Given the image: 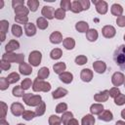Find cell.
Masks as SVG:
<instances>
[{
  "label": "cell",
  "mask_w": 125,
  "mask_h": 125,
  "mask_svg": "<svg viewBox=\"0 0 125 125\" xmlns=\"http://www.w3.org/2000/svg\"><path fill=\"white\" fill-rule=\"evenodd\" d=\"M0 125H9V123H8V122H6L4 119H2V120H1V123H0Z\"/></svg>",
  "instance_id": "cell-56"
},
{
  "label": "cell",
  "mask_w": 125,
  "mask_h": 125,
  "mask_svg": "<svg viewBox=\"0 0 125 125\" xmlns=\"http://www.w3.org/2000/svg\"><path fill=\"white\" fill-rule=\"evenodd\" d=\"M23 59H24V56L21 55V54L15 55V54H9V53L8 54H5L3 56V58H2V60L7 61L8 62H20V63L23 62H22Z\"/></svg>",
  "instance_id": "cell-4"
},
{
  "label": "cell",
  "mask_w": 125,
  "mask_h": 125,
  "mask_svg": "<svg viewBox=\"0 0 125 125\" xmlns=\"http://www.w3.org/2000/svg\"><path fill=\"white\" fill-rule=\"evenodd\" d=\"M60 80L64 83H70L72 81V74L70 72H62L60 74Z\"/></svg>",
  "instance_id": "cell-22"
},
{
  "label": "cell",
  "mask_w": 125,
  "mask_h": 125,
  "mask_svg": "<svg viewBox=\"0 0 125 125\" xmlns=\"http://www.w3.org/2000/svg\"><path fill=\"white\" fill-rule=\"evenodd\" d=\"M124 40H125V35H124Z\"/></svg>",
  "instance_id": "cell-61"
},
{
  "label": "cell",
  "mask_w": 125,
  "mask_h": 125,
  "mask_svg": "<svg viewBox=\"0 0 125 125\" xmlns=\"http://www.w3.org/2000/svg\"><path fill=\"white\" fill-rule=\"evenodd\" d=\"M19 79H20V75H19L18 73H16V72L11 73V74L8 76V78H7V80H8L9 83H15V82L19 81Z\"/></svg>",
  "instance_id": "cell-41"
},
{
  "label": "cell",
  "mask_w": 125,
  "mask_h": 125,
  "mask_svg": "<svg viewBox=\"0 0 125 125\" xmlns=\"http://www.w3.org/2000/svg\"><path fill=\"white\" fill-rule=\"evenodd\" d=\"M62 51H61L60 49H58V48L54 49V50L51 52V54H50V56H51V58H52L53 60H58V59H60V58L62 57Z\"/></svg>",
  "instance_id": "cell-37"
},
{
  "label": "cell",
  "mask_w": 125,
  "mask_h": 125,
  "mask_svg": "<svg viewBox=\"0 0 125 125\" xmlns=\"http://www.w3.org/2000/svg\"><path fill=\"white\" fill-rule=\"evenodd\" d=\"M124 75L120 72H115L113 75H112V83L114 86H119L121 84L124 83Z\"/></svg>",
  "instance_id": "cell-8"
},
{
  "label": "cell",
  "mask_w": 125,
  "mask_h": 125,
  "mask_svg": "<svg viewBox=\"0 0 125 125\" xmlns=\"http://www.w3.org/2000/svg\"><path fill=\"white\" fill-rule=\"evenodd\" d=\"M23 101L27 105H38L41 103V97L40 96H35L32 94H24L23 96Z\"/></svg>",
  "instance_id": "cell-2"
},
{
  "label": "cell",
  "mask_w": 125,
  "mask_h": 125,
  "mask_svg": "<svg viewBox=\"0 0 125 125\" xmlns=\"http://www.w3.org/2000/svg\"><path fill=\"white\" fill-rule=\"evenodd\" d=\"M36 115L35 112H32L30 110H24L23 113H22V118L25 119V120H31L34 118V116Z\"/></svg>",
  "instance_id": "cell-38"
},
{
  "label": "cell",
  "mask_w": 125,
  "mask_h": 125,
  "mask_svg": "<svg viewBox=\"0 0 125 125\" xmlns=\"http://www.w3.org/2000/svg\"><path fill=\"white\" fill-rule=\"evenodd\" d=\"M41 57H42V55H41L40 52H38V51L31 52L30 55H29V58H28L29 63L33 66H37L41 62Z\"/></svg>",
  "instance_id": "cell-5"
},
{
  "label": "cell",
  "mask_w": 125,
  "mask_h": 125,
  "mask_svg": "<svg viewBox=\"0 0 125 125\" xmlns=\"http://www.w3.org/2000/svg\"><path fill=\"white\" fill-rule=\"evenodd\" d=\"M15 13L17 16H26L28 14V10L23 6H20L18 8L15 9Z\"/></svg>",
  "instance_id": "cell-29"
},
{
  "label": "cell",
  "mask_w": 125,
  "mask_h": 125,
  "mask_svg": "<svg viewBox=\"0 0 125 125\" xmlns=\"http://www.w3.org/2000/svg\"><path fill=\"white\" fill-rule=\"evenodd\" d=\"M72 117H73V114H72L71 112H64V113L62 114V124L67 125L68 121L71 120Z\"/></svg>",
  "instance_id": "cell-35"
},
{
  "label": "cell",
  "mask_w": 125,
  "mask_h": 125,
  "mask_svg": "<svg viewBox=\"0 0 125 125\" xmlns=\"http://www.w3.org/2000/svg\"><path fill=\"white\" fill-rule=\"evenodd\" d=\"M54 16H55V18L58 19V20H63L64 17H65V11L62 10V8L57 9V10L55 11V15H54Z\"/></svg>",
  "instance_id": "cell-36"
},
{
  "label": "cell",
  "mask_w": 125,
  "mask_h": 125,
  "mask_svg": "<svg viewBox=\"0 0 125 125\" xmlns=\"http://www.w3.org/2000/svg\"><path fill=\"white\" fill-rule=\"evenodd\" d=\"M75 62L79 65H82L84 64L85 62H87V58L85 56H78L76 59H75Z\"/></svg>",
  "instance_id": "cell-47"
},
{
  "label": "cell",
  "mask_w": 125,
  "mask_h": 125,
  "mask_svg": "<svg viewBox=\"0 0 125 125\" xmlns=\"http://www.w3.org/2000/svg\"><path fill=\"white\" fill-rule=\"evenodd\" d=\"M53 68H54V71L56 73L62 74L63 72V70L65 69V64H64V62H58L53 66Z\"/></svg>",
  "instance_id": "cell-27"
},
{
  "label": "cell",
  "mask_w": 125,
  "mask_h": 125,
  "mask_svg": "<svg viewBox=\"0 0 125 125\" xmlns=\"http://www.w3.org/2000/svg\"><path fill=\"white\" fill-rule=\"evenodd\" d=\"M108 95H109V92L107 90H104V91L95 95L94 98H95V100L97 102H105L107 100V98H108Z\"/></svg>",
  "instance_id": "cell-16"
},
{
  "label": "cell",
  "mask_w": 125,
  "mask_h": 125,
  "mask_svg": "<svg viewBox=\"0 0 125 125\" xmlns=\"http://www.w3.org/2000/svg\"><path fill=\"white\" fill-rule=\"evenodd\" d=\"M51 89V85L48 82H44L41 79H36L33 83V91L37 92V91H44V92H48Z\"/></svg>",
  "instance_id": "cell-3"
},
{
  "label": "cell",
  "mask_w": 125,
  "mask_h": 125,
  "mask_svg": "<svg viewBox=\"0 0 125 125\" xmlns=\"http://www.w3.org/2000/svg\"><path fill=\"white\" fill-rule=\"evenodd\" d=\"M8 26H9V22L7 21H0V27H1V32H2V39H1V41L5 40V32L8 30Z\"/></svg>",
  "instance_id": "cell-26"
},
{
  "label": "cell",
  "mask_w": 125,
  "mask_h": 125,
  "mask_svg": "<svg viewBox=\"0 0 125 125\" xmlns=\"http://www.w3.org/2000/svg\"><path fill=\"white\" fill-rule=\"evenodd\" d=\"M93 66H94V69L98 72V73H104L105 68H106V65L104 62H101V61H97L93 63Z\"/></svg>",
  "instance_id": "cell-11"
},
{
  "label": "cell",
  "mask_w": 125,
  "mask_h": 125,
  "mask_svg": "<svg viewBox=\"0 0 125 125\" xmlns=\"http://www.w3.org/2000/svg\"><path fill=\"white\" fill-rule=\"evenodd\" d=\"M3 5H4V2L1 0V1H0V8H2V7H3Z\"/></svg>",
  "instance_id": "cell-59"
},
{
  "label": "cell",
  "mask_w": 125,
  "mask_h": 125,
  "mask_svg": "<svg viewBox=\"0 0 125 125\" xmlns=\"http://www.w3.org/2000/svg\"><path fill=\"white\" fill-rule=\"evenodd\" d=\"M70 10L73 13H80L81 11H83V8H82L79 1H73V2H71V9Z\"/></svg>",
  "instance_id": "cell-25"
},
{
  "label": "cell",
  "mask_w": 125,
  "mask_h": 125,
  "mask_svg": "<svg viewBox=\"0 0 125 125\" xmlns=\"http://www.w3.org/2000/svg\"><path fill=\"white\" fill-rule=\"evenodd\" d=\"M90 110H91V112L93 114H101V112L104 111V106H103V104H95L91 105Z\"/></svg>",
  "instance_id": "cell-23"
},
{
  "label": "cell",
  "mask_w": 125,
  "mask_h": 125,
  "mask_svg": "<svg viewBox=\"0 0 125 125\" xmlns=\"http://www.w3.org/2000/svg\"><path fill=\"white\" fill-rule=\"evenodd\" d=\"M74 45H75V42H74V40L72 39V38H65L64 40H63V46L67 49V50H70V49H73V47H74Z\"/></svg>",
  "instance_id": "cell-32"
},
{
  "label": "cell",
  "mask_w": 125,
  "mask_h": 125,
  "mask_svg": "<svg viewBox=\"0 0 125 125\" xmlns=\"http://www.w3.org/2000/svg\"><path fill=\"white\" fill-rule=\"evenodd\" d=\"M15 21L18 22V23H24V25L27 23V21H28V18L26 16H16L15 18Z\"/></svg>",
  "instance_id": "cell-44"
},
{
  "label": "cell",
  "mask_w": 125,
  "mask_h": 125,
  "mask_svg": "<svg viewBox=\"0 0 125 125\" xmlns=\"http://www.w3.org/2000/svg\"><path fill=\"white\" fill-rule=\"evenodd\" d=\"M103 35L106 38H111L115 35V28L111 25H105L103 28Z\"/></svg>",
  "instance_id": "cell-10"
},
{
  "label": "cell",
  "mask_w": 125,
  "mask_h": 125,
  "mask_svg": "<svg viewBox=\"0 0 125 125\" xmlns=\"http://www.w3.org/2000/svg\"><path fill=\"white\" fill-rule=\"evenodd\" d=\"M67 125H78V121L72 118L71 120H69V121H68V123H67Z\"/></svg>",
  "instance_id": "cell-55"
},
{
  "label": "cell",
  "mask_w": 125,
  "mask_h": 125,
  "mask_svg": "<svg viewBox=\"0 0 125 125\" xmlns=\"http://www.w3.org/2000/svg\"><path fill=\"white\" fill-rule=\"evenodd\" d=\"M93 3L96 5V9H97V12L99 14L104 15V14H105L107 12V4H106V2L100 0V1H93Z\"/></svg>",
  "instance_id": "cell-6"
},
{
  "label": "cell",
  "mask_w": 125,
  "mask_h": 125,
  "mask_svg": "<svg viewBox=\"0 0 125 125\" xmlns=\"http://www.w3.org/2000/svg\"><path fill=\"white\" fill-rule=\"evenodd\" d=\"M42 15L45 17V18H47V19H49V20H52L55 16V10H54V8L53 7H49V6H44L43 7V9H42Z\"/></svg>",
  "instance_id": "cell-9"
},
{
  "label": "cell",
  "mask_w": 125,
  "mask_h": 125,
  "mask_svg": "<svg viewBox=\"0 0 125 125\" xmlns=\"http://www.w3.org/2000/svg\"><path fill=\"white\" fill-rule=\"evenodd\" d=\"M49 75V69L47 67H42L39 71H38V79H45L47 78Z\"/></svg>",
  "instance_id": "cell-33"
},
{
  "label": "cell",
  "mask_w": 125,
  "mask_h": 125,
  "mask_svg": "<svg viewBox=\"0 0 125 125\" xmlns=\"http://www.w3.org/2000/svg\"><path fill=\"white\" fill-rule=\"evenodd\" d=\"M62 122V119L59 118L57 115H51L50 119H49V123L50 125H60Z\"/></svg>",
  "instance_id": "cell-40"
},
{
  "label": "cell",
  "mask_w": 125,
  "mask_h": 125,
  "mask_svg": "<svg viewBox=\"0 0 125 125\" xmlns=\"http://www.w3.org/2000/svg\"><path fill=\"white\" fill-rule=\"evenodd\" d=\"M36 22H37V26H38L40 29H45V28L48 27V21H47L44 18H42V17L38 18L37 21H36Z\"/></svg>",
  "instance_id": "cell-30"
},
{
  "label": "cell",
  "mask_w": 125,
  "mask_h": 125,
  "mask_svg": "<svg viewBox=\"0 0 125 125\" xmlns=\"http://www.w3.org/2000/svg\"><path fill=\"white\" fill-rule=\"evenodd\" d=\"M119 94H120V91H119V89H118L117 87H114V88L110 89V91H109V96L112 97V98H114V99H115Z\"/></svg>",
  "instance_id": "cell-49"
},
{
  "label": "cell",
  "mask_w": 125,
  "mask_h": 125,
  "mask_svg": "<svg viewBox=\"0 0 125 125\" xmlns=\"http://www.w3.org/2000/svg\"><path fill=\"white\" fill-rule=\"evenodd\" d=\"M99 118L101 120H103V121H106L107 122V121H111L113 116H112V113L109 110H104L103 113L99 114Z\"/></svg>",
  "instance_id": "cell-17"
},
{
  "label": "cell",
  "mask_w": 125,
  "mask_h": 125,
  "mask_svg": "<svg viewBox=\"0 0 125 125\" xmlns=\"http://www.w3.org/2000/svg\"><path fill=\"white\" fill-rule=\"evenodd\" d=\"M67 94V90L62 88H58L56 91L53 92V98L54 99H60L62 97H64Z\"/></svg>",
  "instance_id": "cell-20"
},
{
  "label": "cell",
  "mask_w": 125,
  "mask_h": 125,
  "mask_svg": "<svg viewBox=\"0 0 125 125\" xmlns=\"http://www.w3.org/2000/svg\"><path fill=\"white\" fill-rule=\"evenodd\" d=\"M95 123V118L88 114V115H85L82 119V125H93Z\"/></svg>",
  "instance_id": "cell-28"
},
{
  "label": "cell",
  "mask_w": 125,
  "mask_h": 125,
  "mask_svg": "<svg viewBox=\"0 0 125 125\" xmlns=\"http://www.w3.org/2000/svg\"><path fill=\"white\" fill-rule=\"evenodd\" d=\"M79 2H80V4H81L83 10H88V9H89V7H90V2H89L88 0H79Z\"/></svg>",
  "instance_id": "cell-52"
},
{
  "label": "cell",
  "mask_w": 125,
  "mask_h": 125,
  "mask_svg": "<svg viewBox=\"0 0 125 125\" xmlns=\"http://www.w3.org/2000/svg\"><path fill=\"white\" fill-rule=\"evenodd\" d=\"M121 116H122V117L125 119V108H124V109L121 111Z\"/></svg>",
  "instance_id": "cell-58"
},
{
  "label": "cell",
  "mask_w": 125,
  "mask_h": 125,
  "mask_svg": "<svg viewBox=\"0 0 125 125\" xmlns=\"http://www.w3.org/2000/svg\"><path fill=\"white\" fill-rule=\"evenodd\" d=\"M66 108H67L66 104H64V103H61V104H59L57 105V107H56V111H57L58 113H62L63 111L66 110Z\"/></svg>",
  "instance_id": "cell-46"
},
{
  "label": "cell",
  "mask_w": 125,
  "mask_h": 125,
  "mask_svg": "<svg viewBox=\"0 0 125 125\" xmlns=\"http://www.w3.org/2000/svg\"><path fill=\"white\" fill-rule=\"evenodd\" d=\"M27 5H28V8L32 11V12H35L39 6V1L37 0H28L27 1Z\"/></svg>",
  "instance_id": "cell-34"
},
{
  "label": "cell",
  "mask_w": 125,
  "mask_h": 125,
  "mask_svg": "<svg viewBox=\"0 0 125 125\" xmlns=\"http://www.w3.org/2000/svg\"><path fill=\"white\" fill-rule=\"evenodd\" d=\"M44 112H45V104L43 102H41L39 104V105L36 107L35 113H36V115H42Z\"/></svg>",
  "instance_id": "cell-45"
},
{
  "label": "cell",
  "mask_w": 125,
  "mask_h": 125,
  "mask_svg": "<svg viewBox=\"0 0 125 125\" xmlns=\"http://www.w3.org/2000/svg\"><path fill=\"white\" fill-rule=\"evenodd\" d=\"M19 69H20V72H21V74H23V75H28V74H30V73L32 72V68H31L28 64H26L25 62L20 63Z\"/></svg>",
  "instance_id": "cell-14"
},
{
  "label": "cell",
  "mask_w": 125,
  "mask_h": 125,
  "mask_svg": "<svg viewBox=\"0 0 125 125\" xmlns=\"http://www.w3.org/2000/svg\"><path fill=\"white\" fill-rule=\"evenodd\" d=\"M61 7L64 11L70 10L71 9V2L69 0H62L61 1Z\"/></svg>",
  "instance_id": "cell-43"
},
{
  "label": "cell",
  "mask_w": 125,
  "mask_h": 125,
  "mask_svg": "<svg viewBox=\"0 0 125 125\" xmlns=\"http://www.w3.org/2000/svg\"><path fill=\"white\" fill-rule=\"evenodd\" d=\"M24 31H25V34L27 36H33L35 33H36V28H35V25L33 23H26L24 25Z\"/></svg>",
  "instance_id": "cell-13"
},
{
  "label": "cell",
  "mask_w": 125,
  "mask_h": 125,
  "mask_svg": "<svg viewBox=\"0 0 125 125\" xmlns=\"http://www.w3.org/2000/svg\"><path fill=\"white\" fill-rule=\"evenodd\" d=\"M122 12H123V9L119 4H113L111 6V14L112 15H114L116 17H120L122 15Z\"/></svg>",
  "instance_id": "cell-18"
},
{
  "label": "cell",
  "mask_w": 125,
  "mask_h": 125,
  "mask_svg": "<svg viewBox=\"0 0 125 125\" xmlns=\"http://www.w3.org/2000/svg\"><path fill=\"white\" fill-rule=\"evenodd\" d=\"M12 5H13V7L16 9V8H18V7H20V6H23L24 5V3H23V1H21V0H14L13 2H12Z\"/></svg>",
  "instance_id": "cell-53"
},
{
  "label": "cell",
  "mask_w": 125,
  "mask_h": 125,
  "mask_svg": "<svg viewBox=\"0 0 125 125\" xmlns=\"http://www.w3.org/2000/svg\"><path fill=\"white\" fill-rule=\"evenodd\" d=\"M30 86H31V80H30L29 78H26V79H24V80L21 82V87L23 90H26V89H28Z\"/></svg>",
  "instance_id": "cell-48"
},
{
  "label": "cell",
  "mask_w": 125,
  "mask_h": 125,
  "mask_svg": "<svg viewBox=\"0 0 125 125\" xmlns=\"http://www.w3.org/2000/svg\"><path fill=\"white\" fill-rule=\"evenodd\" d=\"M114 103L117 105H122L125 104V95L123 94H119L115 99H114Z\"/></svg>",
  "instance_id": "cell-42"
},
{
  "label": "cell",
  "mask_w": 125,
  "mask_h": 125,
  "mask_svg": "<svg viewBox=\"0 0 125 125\" xmlns=\"http://www.w3.org/2000/svg\"><path fill=\"white\" fill-rule=\"evenodd\" d=\"M115 125H125V122L124 121H117Z\"/></svg>",
  "instance_id": "cell-57"
},
{
  "label": "cell",
  "mask_w": 125,
  "mask_h": 125,
  "mask_svg": "<svg viewBox=\"0 0 125 125\" xmlns=\"http://www.w3.org/2000/svg\"><path fill=\"white\" fill-rule=\"evenodd\" d=\"M86 37L89 41H95L98 38V32L96 29H89L86 33Z\"/></svg>",
  "instance_id": "cell-24"
},
{
  "label": "cell",
  "mask_w": 125,
  "mask_h": 125,
  "mask_svg": "<svg viewBox=\"0 0 125 125\" xmlns=\"http://www.w3.org/2000/svg\"><path fill=\"white\" fill-rule=\"evenodd\" d=\"M13 95L16 96V97H23L24 96L23 89L21 87H20V86H16L13 89Z\"/></svg>",
  "instance_id": "cell-39"
},
{
  "label": "cell",
  "mask_w": 125,
  "mask_h": 125,
  "mask_svg": "<svg viewBox=\"0 0 125 125\" xmlns=\"http://www.w3.org/2000/svg\"><path fill=\"white\" fill-rule=\"evenodd\" d=\"M62 37L59 31H55L50 35V41L54 44H59L62 42Z\"/></svg>",
  "instance_id": "cell-15"
},
{
  "label": "cell",
  "mask_w": 125,
  "mask_h": 125,
  "mask_svg": "<svg viewBox=\"0 0 125 125\" xmlns=\"http://www.w3.org/2000/svg\"><path fill=\"white\" fill-rule=\"evenodd\" d=\"M116 22H117V24L119 25V26H125V17L124 16H120V17H118L117 18V20H116Z\"/></svg>",
  "instance_id": "cell-51"
},
{
  "label": "cell",
  "mask_w": 125,
  "mask_h": 125,
  "mask_svg": "<svg viewBox=\"0 0 125 125\" xmlns=\"http://www.w3.org/2000/svg\"><path fill=\"white\" fill-rule=\"evenodd\" d=\"M23 109H24L23 106H22L20 103H15V104H13L12 106H11V111H12V113H13L14 115H16V116L21 115V114L23 113V111H24Z\"/></svg>",
  "instance_id": "cell-7"
},
{
  "label": "cell",
  "mask_w": 125,
  "mask_h": 125,
  "mask_svg": "<svg viewBox=\"0 0 125 125\" xmlns=\"http://www.w3.org/2000/svg\"><path fill=\"white\" fill-rule=\"evenodd\" d=\"M19 125H24V124H19Z\"/></svg>",
  "instance_id": "cell-60"
},
{
  "label": "cell",
  "mask_w": 125,
  "mask_h": 125,
  "mask_svg": "<svg viewBox=\"0 0 125 125\" xmlns=\"http://www.w3.org/2000/svg\"><path fill=\"white\" fill-rule=\"evenodd\" d=\"M1 68H2V70H8L10 68V62H5L4 60H2V62H1Z\"/></svg>",
  "instance_id": "cell-54"
},
{
  "label": "cell",
  "mask_w": 125,
  "mask_h": 125,
  "mask_svg": "<svg viewBox=\"0 0 125 125\" xmlns=\"http://www.w3.org/2000/svg\"><path fill=\"white\" fill-rule=\"evenodd\" d=\"M8 85H9V82H8L7 78L2 77L1 80H0V86H1L0 88H1V90H5V89H7V88H8Z\"/></svg>",
  "instance_id": "cell-50"
},
{
  "label": "cell",
  "mask_w": 125,
  "mask_h": 125,
  "mask_svg": "<svg viewBox=\"0 0 125 125\" xmlns=\"http://www.w3.org/2000/svg\"><path fill=\"white\" fill-rule=\"evenodd\" d=\"M19 47H20L19 42L16 41V40H12V41H10V42L6 45V51H7L8 53H9V52H13L14 50L18 49Z\"/></svg>",
  "instance_id": "cell-19"
},
{
  "label": "cell",
  "mask_w": 125,
  "mask_h": 125,
  "mask_svg": "<svg viewBox=\"0 0 125 125\" xmlns=\"http://www.w3.org/2000/svg\"><path fill=\"white\" fill-rule=\"evenodd\" d=\"M80 77H81V79H82L84 82H89V81H91V79H92V77H93V73H92V71H91L90 69L85 68V69H83V70L81 71Z\"/></svg>",
  "instance_id": "cell-12"
},
{
  "label": "cell",
  "mask_w": 125,
  "mask_h": 125,
  "mask_svg": "<svg viewBox=\"0 0 125 125\" xmlns=\"http://www.w3.org/2000/svg\"><path fill=\"white\" fill-rule=\"evenodd\" d=\"M75 28H76L79 32H87V31H88V28H89V25H88V23L85 22V21H79V22L76 23Z\"/></svg>",
  "instance_id": "cell-21"
},
{
  "label": "cell",
  "mask_w": 125,
  "mask_h": 125,
  "mask_svg": "<svg viewBox=\"0 0 125 125\" xmlns=\"http://www.w3.org/2000/svg\"><path fill=\"white\" fill-rule=\"evenodd\" d=\"M113 60H114L115 63H116L123 71H125V45L119 46V47L114 51Z\"/></svg>",
  "instance_id": "cell-1"
},
{
  "label": "cell",
  "mask_w": 125,
  "mask_h": 125,
  "mask_svg": "<svg viewBox=\"0 0 125 125\" xmlns=\"http://www.w3.org/2000/svg\"><path fill=\"white\" fill-rule=\"evenodd\" d=\"M12 33H13L14 36L20 37V36L22 34V29H21V27L20 25L14 24V25L12 26Z\"/></svg>",
  "instance_id": "cell-31"
}]
</instances>
